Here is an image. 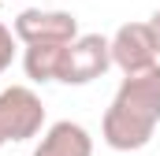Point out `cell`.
Here are the masks:
<instances>
[{"mask_svg": "<svg viewBox=\"0 0 160 156\" xmlns=\"http://www.w3.org/2000/svg\"><path fill=\"white\" fill-rule=\"evenodd\" d=\"M160 126V63L138 75H123L112 104L101 119V141L112 153H138Z\"/></svg>", "mask_w": 160, "mask_h": 156, "instance_id": "6da1fadb", "label": "cell"}, {"mask_svg": "<svg viewBox=\"0 0 160 156\" xmlns=\"http://www.w3.org/2000/svg\"><path fill=\"white\" fill-rule=\"evenodd\" d=\"M45 130V104L30 85L0 89V149L8 141H30Z\"/></svg>", "mask_w": 160, "mask_h": 156, "instance_id": "7a4b0ae2", "label": "cell"}, {"mask_svg": "<svg viewBox=\"0 0 160 156\" xmlns=\"http://www.w3.org/2000/svg\"><path fill=\"white\" fill-rule=\"evenodd\" d=\"M112 67V41L104 34H78L67 41L63 63H60V82L63 85H89Z\"/></svg>", "mask_w": 160, "mask_h": 156, "instance_id": "3957f363", "label": "cell"}, {"mask_svg": "<svg viewBox=\"0 0 160 156\" xmlns=\"http://www.w3.org/2000/svg\"><path fill=\"white\" fill-rule=\"evenodd\" d=\"M108 41H112V67H119L123 75L149 71L160 60V45L149 22H123Z\"/></svg>", "mask_w": 160, "mask_h": 156, "instance_id": "277c9868", "label": "cell"}, {"mask_svg": "<svg viewBox=\"0 0 160 156\" xmlns=\"http://www.w3.org/2000/svg\"><path fill=\"white\" fill-rule=\"evenodd\" d=\"M19 45H41V41H75L78 37V19L75 11L60 7H26L11 22Z\"/></svg>", "mask_w": 160, "mask_h": 156, "instance_id": "5b68a950", "label": "cell"}, {"mask_svg": "<svg viewBox=\"0 0 160 156\" xmlns=\"http://www.w3.org/2000/svg\"><path fill=\"white\" fill-rule=\"evenodd\" d=\"M34 156H93V138L75 119H60L41 130V141L34 145Z\"/></svg>", "mask_w": 160, "mask_h": 156, "instance_id": "8992f818", "label": "cell"}, {"mask_svg": "<svg viewBox=\"0 0 160 156\" xmlns=\"http://www.w3.org/2000/svg\"><path fill=\"white\" fill-rule=\"evenodd\" d=\"M63 48L67 41H41V45H26L22 52V71L30 82H60V63H63Z\"/></svg>", "mask_w": 160, "mask_h": 156, "instance_id": "52a82bcc", "label": "cell"}, {"mask_svg": "<svg viewBox=\"0 0 160 156\" xmlns=\"http://www.w3.org/2000/svg\"><path fill=\"white\" fill-rule=\"evenodd\" d=\"M15 45H19V37H15V30L8 26V22H0V75L15 63Z\"/></svg>", "mask_w": 160, "mask_h": 156, "instance_id": "ba28073f", "label": "cell"}, {"mask_svg": "<svg viewBox=\"0 0 160 156\" xmlns=\"http://www.w3.org/2000/svg\"><path fill=\"white\" fill-rule=\"evenodd\" d=\"M149 26H153V34H157V45H160V7L149 15Z\"/></svg>", "mask_w": 160, "mask_h": 156, "instance_id": "9c48e42d", "label": "cell"}, {"mask_svg": "<svg viewBox=\"0 0 160 156\" xmlns=\"http://www.w3.org/2000/svg\"><path fill=\"white\" fill-rule=\"evenodd\" d=\"M0 4H4V0H0Z\"/></svg>", "mask_w": 160, "mask_h": 156, "instance_id": "30bf717a", "label": "cell"}]
</instances>
